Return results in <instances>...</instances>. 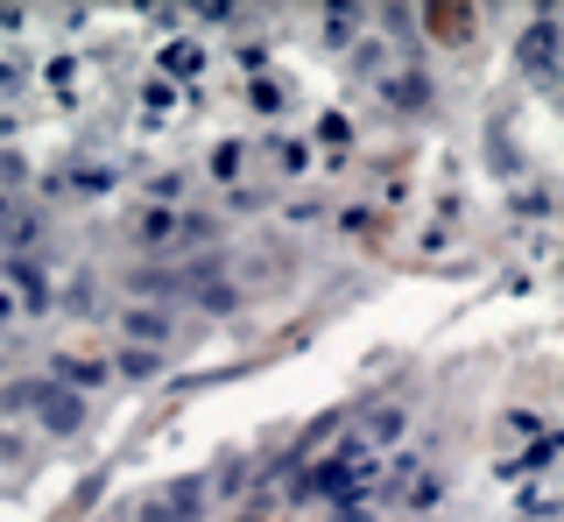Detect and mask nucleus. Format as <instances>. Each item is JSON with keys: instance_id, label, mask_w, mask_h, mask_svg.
<instances>
[{"instance_id": "f257e3e1", "label": "nucleus", "mask_w": 564, "mask_h": 522, "mask_svg": "<svg viewBox=\"0 0 564 522\" xmlns=\"http://www.w3.org/2000/svg\"><path fill=\"white\" fill-rule=\"evenodd\" d=\"M35 403H43V424H50V431H78V416H85V403H78L70 389H43Z\"/></svg>"}, {"instance_id": "f03ea898", "label": "nucleus", "mask_w": 564, "mask_h": 522, "mask_svg": "<svg viewBox=\"0 0 564 522\" xmlns=\"http://www.w3.org/2000/svg\"><path fill=\"white\" fill-rule=\"evenodd\" d=\"M128 333L134 339H155V333H170V318H163V311H128Z\"/></svg>"}, {"instance_id": "7ed1b4c3", "label": "nucleus", "mask_w": 564, "mask_h": 522, "mask_svg": "<svg viewBox=\"0 0 564 522\" xmlns=\"http://www.w3.org/2000/svg\"><path fill=\"white\" fill-rule=\"evenodd\" d=\"M0 325H8V297H0Z\"/></svg>"}]
</instances>
